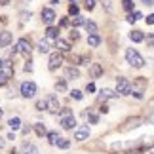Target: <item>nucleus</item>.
Wrapping results in <instances>:
<instances>
[{
	"label": "nucleus",
	"mask_w": 154,
	"mask_h": 154,
	"mask_svg": "<svg viewBox=\"0 0 154 154\" xmlns=\"http://www.w3.org/2000/svg\"><path fill=\"white\" fill-rule=\"evenodd\" d=\"M88 137H90V126H88V124H82V126H78L74 129V139L76 141H86Z\"/></svg>",
	"instance_id": "423d86ee"
},
{
	"label": "nucleus",
	"mask_w": 154,
	"mask_h": 154,
	"mask_svg": "<svg viewBox=\"0 0 154 154\" xmlns=\"http://www.w3.org/2000/svg\"><path fill=\"white\" fill-rule=\"evenodd\" d=\"M2 146H4V139H0V149H2Z\"/></svg>",
	"instance_id": "49530a36"
},
{
	"label": "nucleus",
	"mask_w": 154,
	"mask_h": 154,
	"mask_svg": "<svg viewBox=\"0 0 154 154\" xmlns=\"http://www.w3.org/2000/svg\"><path fill=\"white\" fill-rule=\"evenodd\" d=\"M21 154H38V149L32 143H23L21 146Z\"/></svg>",
	"instance_id": "4468645a"
},
{
	"label": "nucleus",
	"mask_w": 154,
	"mask_h": 154,
	"mask_svg": "<svg viewBox=\"0 0 154 154\" xmlns=\"http://www.w3.org/2000/svg\"><path fill=\"white\" fill-rule=\"evenodd\" d=\"M141 17H143V15H141V11H133L131 15H128V23H135V21H139Z\"/></svg>",
	"instance_id": "cd10ccee"
},
{
	"label": "nucleus",
	"mask_w": 154,
	"mask_h": 154,
	"mask_svg": "<svg viewBox=\"0 0 154 154\" xmlns=\"http://www.w3.org/2000/svg\"><path fill=\"white\" fill-rule=\"evenodd\" d=\"M55 17H57V15H55V11H53L51 8H44V10H42V21H44L48 27L51 25L53 21H55Z\"/></svg>",
	"instance_id": "9d476101"
},
{
	"label": "nucleus",
	"mask_w": 154,
	"mask_h": 154,
	"mask_svg": "<svg viewBox=\"0 0 154 154\" xmlns=\"http://www.w3.org/2000/svg\"><path fill=\"white\" fill-rule=\"evenodd\" d=\"M34 131H36V135H38V137H44V135L48 133V129H46V126H44V124L36 122V124H34Z\"/></svg>",
	"instance_id": "aec40b11"
},
{
	"label": "nucleus",
	"mask_w": 154,
	"mask_h": 154,
	"mask_svg": "<svg viewBox=\"0 0 154 154\" xmlns=\"http://www.w3.org/2000/svg\"><path fill=\"white\" fill-rule=\"evenodd\" d=\"M88 120H90L91 124H97V120H99V116H97V114H88Z\"/></svg>",
	"instance_id": "c9c22d12"
},
{
	"label": "nucleus",
	"mask_w": 154,
	"mask_h": 154,
	"mask_svg": "<svg viewBox=\"0 0 154 154\" xmlns=\"http://www.w3.org/2000/svg\"><path fill=\"white\" fill-rule=\"evenodd\" d=\"M55 90L57 91H65V90H67V82H65V80H57L55 82Z\"/></svg>",
	"instance_id": "c756f323"
},
{
	"label": "nucleus",
	"mask_w": 154,
	"mask_h": 154,
	"mask_svg": "<svg viewBox=\"0 0 154 154\" xmlns=\"http://www.w3.org/2000/svg\"><path fill=\"white\" fill-rule=\"evenodd\" d=\"M21 95L27 97V99L34 97L36 95V84H34V82H23L21 84Z\"/></svg>",
	"instance_id": "20e7f679"
},
{
	"label": "nucleus",
	"mask_w": 154,
	"mask_h": 154,
	"mask_svg": "<svg viewBox=\"0 0 154 154\" xmlns=\"http://www.w3.org/2000/svg\"><path fill=\"white\" fill-rule=\"evenodd\" d=\"M122 8L126 10V11H131L135 8V4H133V0H122Z\"/></svg>",
	"instance_id": "bb28decb"
},
{
	"label": "nucleus",
	"mask_w": 154,
	"mask_h": 154,
	"mask_svg": "<svg viewBox=\"0 0 154 154\" xmlns=\"http://www.w3.org/2000/svg\"><path fill=\"white\" fill-rule=\"evenodd\" d=\"M70 97H72V99H76V101H80V99L84 97V95H82V91H78V90H72V91H70Z\"/></svg>",
	"instance_id": "2f4dec72"
},
{
	"label": "nucleus",
	"mask_w": 154,
	"mask_h": 154,
	"mask_svg": "<svg viewBox=\"0 0 154 154\" xmlns=\"http://www.w3.org/2000/svg\"><path fill=\"white\" fill-rule=\"evenodd\" d=\"M23 133L29 135V133H31V128H29V126H23Z\"/></svg>",
	"instance_id": "37998d69"
},
{
	"label": "nucleus",
	"mask_w": 154,
	"mask_h": 154,
	"mask_svg": "<svg viewBox=\"0 0 154 154\" xmlns=\"http://www.w3.org/2000/svg\"><path fill=\"white\" fill-rule=\"evenodd\" d=\"M61 63H63V55H61L59 51H55V53H51V55H50L48 69H50V70H55L57 67H61Z\"/></svg>",
	"instance_id": "6e6552de"
},
{
	"label": "nucleus",
	"mask_w": 154,
	"mask_h": 154,
	"mask_svg": "<svg viewBox=\"0 0 154 154\" xmlns=\"http://www.w3.org/2000/svg\"><path fill=\"white\" fill-rule=\"evenodd\" d=\"M129 38H131L133 42H141V40H145V34L141 31H133V32H129Z\"/></svg>",
	"instance_id": "5701e85b"
},
{
	"label": "nucleus",
	"mask_w": 154,
	"mask_h": 154,
	"mask_svg": "<svg viewBox=\"0 0 154 154\" xmlns=\"http://www.w3.org/2000/svg\"><path fill=\"white\" fill-rule=\"evenodd\" d=\"M146 23H149V25H154V14H150L149 17H146Z\"/></svg>",
	"instance_id": "a19ab883"
},
{
	"label": "nucleus",
	"mask_w": 154,
	"mask_h": 154,
	"mask_svg": "<svg viewBox=\"0 0 154 154\" xmlns=\"http://www.w3.org/2000/svg\"><path fill=\"white\" fill-rule=\"evenodd\" d=\"M14 51H15V53H19V55L31 57V51H32L31 42H29L27 38H19V40H17V44H15V50H14Z\"/></svg>",
	"instance_id": "7ed1b4c3"
},
{
	"label": "nucleus",
	"mask_w": 154,
	"mask_h": 154,
	"mask_svg": "<svg viewBox=\"0 0 154 154\" xmlns=\"http://www.w3.org/2000/svg\"><path fill=\"white\" fill-rule=\"evenodd\" d=\"M137 128V126H141V118H131V120H129L128 122V126H124L122 129H124V131H129V129H131V128Z\"/></svg>",
	"instance_id": "412c9836"
},
{
	"label": "nucleus",
	"mask_w": 154,
	"mask_h": 154,
	"mask_svg": "<svg viewBox=\"0 0 154 154\" xmlns=\"http://www.w3.org/2000/svg\"><path fill=\"white\" fill-rule=\"evenodd\" d=\"M84 21H86L84 17H80V15H74L70 23H72V27H80V25H84Z\"/></svg>",
	"instance_id": "c85d7f7f"
},
{
	"label": "nucleus",
	"mask_w": 154,
	"mask_h": 154,
	"mask_svg": "<svg viewBox=\"0 0 154 154\" xmlns=\"http://www.w3.org/2000/svg\"><path fill=\"white\" fill-rule=\"evenodd\" d=\"M143 4H146V6H154V0H141Z\"/></svg>",
	"instance_id": "c03bdc74"
},
{
	"label": "nucleus",
	"mask_w": 154,
	"mask_h": 154,
	"mask_svg": "<svg viewBox=\"0 0 154 154\" xmlns=\"http://www.w3.org/2000/svg\"><path fill=\"white\" fill-rule=\"evenodd\" d=\"M44 103H46V110L48 112H59V99L55 95H48Z\"/></svg>",
	"instance_id": "0eeeda50"
},
{
	"label": "nucleus",
	"mask_w": 154,
	"mask_h": 154,
	"mask_svg": "<svg viewBox=\"0 0 154 154\" xmlns=\"http://www.w3.org/2000/svg\"><path fill=\"white\" fill-rule=\"evenodd\" d=\"M55 46L59 48V51H70V44L67 42V40H63V38H57Z\"/></svg>",
	"instance_id": "f3484780"
},
{
	"label": "nucleus",
	"mask_w": 154,
	"mask_h": 154,
	"mask_svg": "<svg viewBox=\"0 0 154 154\" xmlns=\"http://www.w3.org/2000/svg\"><path fill=\"white\" fill-rule=\"evenodd\" d=\"M10 4V0H0V6H8Z\"/></svg>",
	"instance_id": "a18cd8bd"
},
{
	"label": "nucleus",
	"mask_w": 154,
	"mask_h": 154,
	"mask_svg": "<svg viewBox=\"0 0 154 154\" xmlns=\"http://www.w3.org/2000/svg\"><path fill=\"white\" fill-rule=\"evenodd\" d=\"M116 97H118V93L112 91V90H101L99 91V99H101V101H105V99H116Z\"/></svg>",
	"instance_id": "f8f14e48"
},
{
	"label": "nucleus",
	"mask_w": 154,
	"mask_h": 154,
	"mask_svg": "<svg viewBox=\"0 0 154 154\" xmlns=\"http://www.w3.org/2000/svg\"><path fill=\"white\" fill-rule=\"evenodd\" d=\"M38 51L40 53H48L50 51V42L48 40H40L38 42Z\"/></svg>",
	"instance_id": "b1692460"
},
{
	"label": "nucleus",
	"mask_w": 154,
	"mask_h": 154,
	"mask_svg": "<svg viewBox=\"0 0 154 154\" xmlns=\"http://www.w3.org/2000/svg\"><path fill=\"white\" fill-rule=\"evenodd\" d=\"M86 91H88V93H93V91H95V84H93V82H90V84L86 86Z\"/></svg>",
	"instance_id": "f704fd0d"
},
{
	"label": "nucleus",
	"mask_w": 154,
	"mask_h": 154,
	"mask_svg": "<svg viewBox=\"0 0 154 154\" xmlns=\"http://www.w3.org/2000/svg\"><path fill=\"white\" fill-rule=\"evenodd\" d=\"M8 126L14 129V131H15V129H19L21 128V118L19 116H11L10 120H8Z\"/></svg>",
	"instance_id": "dca6fc26"
},
{
	"label": "nucleus",
	"mask_w": 154,
	"mask_h": 154,
	"mask_svg": "<svg viewBox=\"0 0 154 154\" xmlns=\"http://www.w3.org/2000/svg\"><path fill=\"white\" fill-rule=\"evenodd\" d=\"M25 70H27V72H29V70H32V61H31V59L27 61V65H25Z\"/></svg>",
	"instance_id": "ea45409f"
},
{
	"label": "nucleus",
	"mask_w": 154,
	"mask_h": 154,
	"mask_svg": "<svg viewBox=\"0 0 154 154\" xmlns=\"http://www.w3.org/2000/svg\"><path fill=\"white\" fill-rule=\"evenodd\" d=\"M70 2H76V0H70Z\"/></svg>",
	"instance_id": "3c124183"
},
{
	"label": "nucleus",
	"mask_w": 154,
	"mask_h": 154,
	"mask_svg": "<svg viewBox=\"0 0 154 154\" xmlns=\"http://www.w3.org/2000/svg\"><path fill=\"white\" fill-rule=\"evenodd\" d=\"M126 61L131 65V67H135V69L145 67V59L141 57V53L135 51L133 48H128V50H126Z\"/></svg>",
	"instance_id": "f257e3e1"
},
{
	"label": "nucleus",
	"mask_w": 154,
	"mask_h": 154,
	"mask_svg": "<svg viewBox=\"0 0 154 154\" xmlns=\"http://www.w3.org/2000/svg\"><path fill=\"white\" fill-rule=\"evenodd\" d=\"M74 126H76V118H74V114L61 116V128H63V129H74Z\"/></svg>",
	"instance_id": "1a4fd4ad"
},
{
	"label": "nucleus",
	"mask_w": 154,
	"mask_h": 154,
	"mask_svg": "<svg viewBox=\"0 0 154 154\" xmlns=\"http://www.w3.org/2000/svg\"><path fill=\"white\" fill-rule=\"evenodd\" d=\"M11 154H15V150H11Z\"/></svg>",
	"instance_id": "8fccbe9b"
},
{
	"label": "nucleus",
	"mask_w": 154,
	"mask_h": 154,
	"mask_svg": "<svg viewBox=\"0 0 154 154\" xmlns=\"http://www.w3.org/2000/svg\"><path fill=\"white\" fill-rule=\"evenodd\" d=\"M2 114H4V110H2V109H0V118H2Z\"/></svg>",
	"instance_id": "de8ad7c7"
},
{
	"label": "nucleus",
	"mask_w": 154,
	"mask_h": 154,
	"mask_svg": "<svg viewBox=\"0 0 154 154\" xmlns=\"http://www.w3.org/2000/svg\"><path fill=\"white\" fill-rule=\"evenodd\" d=\"M59 36V29H55V27H48L46 29V38H50V40H53V38H57Z\"/></svg>",
	"instance_id": "6ab92c4d"
},
{
	"label": "nucleus",
	"mask_w": 154,
	"mask_h": 154,
	"mask_svg": "<svg viewBox=\"0 0 154 154\" xmlns=\"http://www.w3.org/2000/svg\"><path fill=\"white\" fill-rule=\"evenodd\" d=\"M146 44H149V48H154V34H149V36H146Z\"/></svg>",
	"instance_id": "72a5a7b5"
},
{
	"label": "nucleus",
	"mask_w": 154,
	"mask_h": 154,
	"mask_svg": "<svg viewBox=\"0 0 154 154\" xmlns=\"http://www.w3.org/2000/svg\"><path fill=\"white\" fill-rule=\"evenodd\" d=\"M59 25H61V27H69V25H70V21L67 19V17H65V19H61V21H59Z\"/></svg>",
	"instance_id": "4c0bfd02"
},
{
	"label": "nucleus",
	"mask_w": 154,
	"mask_h": 154,
	"mask_svg": "<svg viewBox=\"0 0 154 154\" xmlns=\"http://www.w3.org/2000/svg\"><path fill=\"white\" fill-rule=\"evenodd\" d=\"M99 44H101V38H99L97 34H90V36H88V46H90V48H97Z\"/></svg>",
	"instance_id": "a211bd4d"
},
{
	"label": "nucleus",
	"mask_w": 154,
	"mask_h": 154,
	"mask_svg": "<svg viewBox=\"0 0 154 154\" xmlns=\"http://www.w3.org/2000/svg\"><path fill=\"white\" fill-rule=\"evenodd\" d=\"M2 63H4V61H2V59H0V67H2Z\"/></svg>",
	"instance_id": "09e8293b"
},
{
	"label": "nucleus",
	"mask_w": 154,
	"mask_h": 154,
	"mask_svg": "<svg viewBox=\"0 0 154 154\" xmlns=\"http://www.w3.org/2000/svg\"><path fill=\"white\" fill-rule=\"evenodd\" d=\"M101 74H103V67L99 63H93L91 69H90V76H91V78H99Z\"/></svg>",
	"instance_id": "ddd939ff"
},
{
	"label": "nucleus",
	"mask_w": 154,
	"mask_h": 154,
	"mask_svg": "<svg viewBox=\"0 0 154 154\" xmlns=\"http://www.w3.org/2000/svg\"><path fill=\"white\" fill-rule=\"evenodd\" d=\"M78 11H80V10H78V6H76L74 2L69 6V14H70V15H78Z\"/></svg>",
	"instance_id": "7c9ffc66"
},
{
	"label": "nucleus",
	"mask_w": 154,
	"mask_h": 154,
	"mask_svg": "<svg viewBox=\"0 0 154 154\" xmlns=\"http://www.w3.org/2000/svg\"><path fill=\"white\" fill-rule=\"evenodd\" d=\"M46 135H48V143L50 145H55L57 141H59V133L57 131H50V133H46Z\"/></svg>",
	"instance_id": "a878e982"
},
{
	"label": "nucleus",
	"mask_w": 154,
	"mask_h": 154,
	"mask_svg": "<svg viewBox=\"0 0 154 154\" xmlns=\"http://www.w3.org/2000/svg\"><path fill=\"white\" fill-rule=\"evenodd\" d=\"M149 154H154V152H149Z\"/></svg>",
	"instance_id": "603ef678"
},
{
	"label": "nucleus",
	"mask_w": 154,
	"mask_h": 154,
	"mask_svg": "<svg viewBox=\"0 0 154 154\" xmlns=\"http://www.w3.org/2000/svg\"><path fill=\"white\" fill-rule=\"evenodd\" d=\"M55 146H59V149H63V150H67L69 146H70V141L65 139V137H59V141L55 143Z\"/></svg>",
	"instance_id": "393cba45"
},
{
	"label": "nucleus",
	"mask_w": 154,
	"mask_h": 154,
	"mask_svg": "<svg viewBox=\"0 0 154 154\" xmlns=\"http://www.w3.org/2000/svg\"><path fill=\"white\" fill-rule=\"evenodd\" d=\"M36 109H38V110H46V103H44V101H38V103H36Z\"/></svg>",
	"instance_id": "e433bc0d"
},
{
	"label": "nucleus",
	"mask_w": 154,
	"mask_h": 154,
	"mask_svg": "<svg viewBox=\"0 0 154 154\" xmlns=\"http://www.w3.org/2000/svg\"><path fill=\"white\" fill-rule=\"evenodd\" d=\"M116 93H118V95H128V93H131V86H129V82L126 78H118V82H116Z\"/></svg>",
	"instance_id": "39448f33"
},
{
	"label": "nucleus",
	"mask_w": 154,
	"mask_h": 154,
	"mask_svg": "<svg viewBox=\"0 0 154 154\" xmlns=\"http://www.w3.org/2000/svg\"><path fill=\"white\" fill-rule=\"evenodd\" d=\"M10 78H14V67H11V63L6 59L2 63V67H0V86H6L10 82Z\"/></svg>",
	"instance_id": "f03ea898"
},
{
	"label": "nucleus",
	"mask_w": 154,
	"mask_h": 154,
	"mask_svg": "<svg viewBox=\"0 0 154 154\" xmlns=\"http://www.w3.org/2000/svg\"><path fill=\"white\" fill-rule=\"evenodd\" d=\"M11 40H14L11 32H10V31H2V32H0V48H6V46H10Z\"/></svg>",
	"instance_id": "9b49d317"
},
{
	"label": "nucleus",
	"mask_w": 154,
	"mask_h": 154,
	"mask_svg": "<svg viewBox=\"0 0 154 154\" xmlns=\"http://www.w3.org/2000/svg\"><path fill=\"white\" fill-rule=\"evenodd\" d=\"M65 76H67L69 80H76L80 76V72H78V69H74V67H67L65 69Z\"/></svg>",
	"instance_id": "2eb2a0df"
},
{
	"label": "nucleus",
	"mask_w": 154,
	"mask_h": 154,
	"mask_svg": "<svg viewBox=\"0 0 154 154\" xmlns=\"http://www.w3.org/2000/svg\"><path fill=\"white\" fill-rule=\"evenodd\" d=\"M84 6L88 10H93V8H95V0H84Z\"/></svg>",
	"instance_id": "473e14b6"
},
{
	"label": "nucleus",
	"mask_w": 154,
	"mask_h": 154,
	"mask_svg": "<svg viewBox=\"0 0 154 154\" xmlns=\"http://www.w3.org/2000/svg\"><path fill=\"white\" fill-rule=\"evenodd\" d=\"M21 19H23V21L31 19V11H29V14H27V11H23V14H21Z\"/></svg>",
	"instance_id": "58836bf2"
},
{
	"label": "nucleus",
	"mask_w": 154,
	"mask_h": 154,
	"mask_svg": "<svg viewBox=\"0 0 154 154\" xmlns=\"http://www.w3.org/2000/svg\"><path fill=\"white\" fill-rule=\"evenodd\" d=\"M84 27H86V31L90 34H97V25L93 21H84Z\"/></svg>",
	"instance_id": "4be33fe9"
},
{
	"label": "nucleus",
	"mask_w": 154,
	"mask_h": 154,
	"mask_svg": "<svg viewBox=\"0 0 154 154\" xmlns=\"http://www.w3.org/2000/svg\"><path fill=\"white\" fill-rule=\"evenodd\" d=\"M70 38H74V40H78L80 38V34L76 32V31H70Z\"/></svg>",
	"instance_id": "79ce46f5"
}]
</instances>
